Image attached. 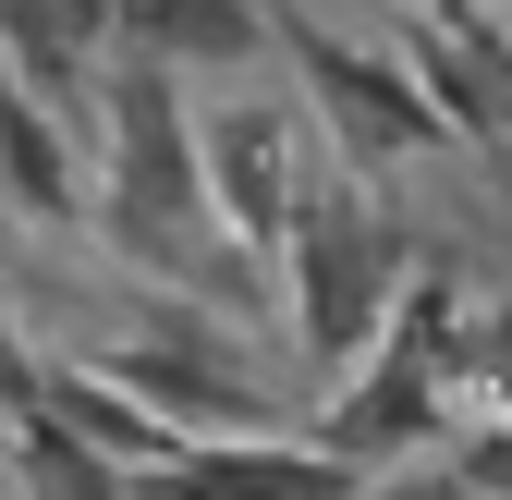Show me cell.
I'll list each match as a JSON object with an SVG mask.
<instances>
[{"instance_id":"cell-11","label":"cell","mask_w":512,"mask_h":500,"mask_svg":"<svg viewBox=\"0 0 512 500\" xmlns=\"http://www.w3.org/2000/svg\"><path fill=\"white\" fill-rule=\"evenodd\" d=\"M464 354L488 366V391H500V415H512V281H500V318H488V330H464Z\"/></svg>"},{"instance_id":"cell-2","label":"cell","mask_w":512,"mask_h":500,"mask_svg":"<svg viewBox=\"0 0 512 500\" xmlns=\"http://www.w3.org/2000/svg\"><path fill=\"white\" fill-rule=\"evenodd\" d=\"M110 220L135 232V257H171L208 220V171H196V110H183L171 61H122L110 74Z\"/></svg>"},{"instance_id":"cell-7","label":"cell","mask_w":512,"mask_h":500,"mask_svg":"<svg viewBox=\"0 0 512 500\" xmlns=\"http://www.w3.org/2000/svg\"><path fill=\"white\" fill-rule=\"evenodd\" d=\"M110 25L135 37V61H256L269 49V13L256 0H110Z\"/></svg>"},{"instance_id":"cell-13","label":"cell","mask_w":512,"mask_h":500,"mask_svg":"<svg viewBox=\"0 0 512 500\" xmlns=\"http://www.w3.org/2000/svg\"><path fill=\"white\" fill-rule=\"evenodd\" d=\"M500 37H512V25H500Z\"/></svg>"},{"instance_id":"cell-5","label":"cell","mask_w":512,"mask_h":500,"mask_svg":"<svg viewBox=\"0 0 512 500\" xmlns=\"http://www.w3.org/2000/svg\"><path fill=\"white\" fill-rule=\"evenodd\" d=\"M196 171H208V220L244 257H281V232L305 208V135L269 110V98H232V110H196Z\"/></svg>"},{"instance_id":"cell-4","label":"cell","mask_w":512,"mask_h":500,"mask_svg":"<svg viewBox=\"0 0 512 500\" xmlns=\"http://www.w3.org/2000/svg\"><path fill=\"white\" fill-rule=\"evenodd\" d=\"M293 61H305V98H317V122H330L342 159H452L464 147L415 61H378V49H354L330 25H293Z\"/></svg>"},{"instance_id":"cell-6","label":"cell","mask_w":512,"mask_h":500,"mask_svg":"<svg viewBox=\"0 0 512 500\" xmlns=\"http://www.w3.org/2000/svg\"><path fill=\"white\" fill-rule=\"evenodd\" d=\"M135 500H366V476L342 452H317V440H183L171 464L147 476H122Z\"/></svg>"},{"instance_id":"cell-12","label":"cell","mask_w":512,"mask_h":500,"mask_svg":"<svg viewBox=\"0 0 512 500\" xmlns=\"http://www.w3.org/2000/svg\"><path fill=\"white\" fill-rule=\"evenodd\" d=\"M378 500H476V488H464L452 464H439V476H391V488H378Z\"/></svg>"},{"instance_id":"cell-10","label":"cell","mask_w":512,"mask_h":500,"mask_svg":"<svg viewBox=\"0 0 512 500\" xmlns=\"http://www.w3.org/2000/svg\"><path fill=\"white\" fill-rule=\"evenodd\" d=\"M452 476H464L476 500H512V415H488V427H476V440L452 452Z\"/></svg>"},{"instance_id":"cell-1","label":"cell","mask_w":512,"mask_h":500,"mask_svg":"<svg viewBox=\"0 0 512 500\" xmlns=\"http://www.w3.org/2000/svg\"><path fill=\"white\" fill-rule=\"evenodd\" d=\"M464 366V281L452 269H415L403 305H391V330H378L330 403H317V452H342L354 476L366 464H391V452H427L439 440V379Z\"/></svg>"},{"instance_id":"cell-3","label":"cell","mask_w":512,"mask_h":500,"mask_svg":"<svg viewBox=\"0 0 512 500\" xmlns=\"http://www.w3.org/2000/svg\"><path fill=\"white\" fill-rule=\"evenodd\" d=\"M281 257H293V330H305V354L342 379V366L391 330V305H403L391 232H378L366 208H342V196H305L293 232H281Z\"/></svg>"},{"instance_id":"cell-8","label":"cell","mask_w":512,"mask_h":500,"mask_svg":"<svg viewBox=\"0 0 512 500\" xmlns=\"http://www.w3.org/2000/svg\"><path fill=\"white\" fill-rule=\"evenodd\" d=\"M0 183H13L37 220H86V171H74V147H61V110L25 74H0Z\"/></svg>"},{"instance_id":"cell-9","label":"cell","mask_w":512,"mask_h":500,"mask_svg":"<svg viewBox=\"0 0 512 500\" xmlns=\"http://www.w3.org/2000/svg\"><path fill=\"white\" fill-rule=\"evenodd\" d=\"M98 37H110V0H0V49L25 61V86H37L49 110L86 86ZM13 61H0V74H13Z\"/></svg>"}]
</instances>
